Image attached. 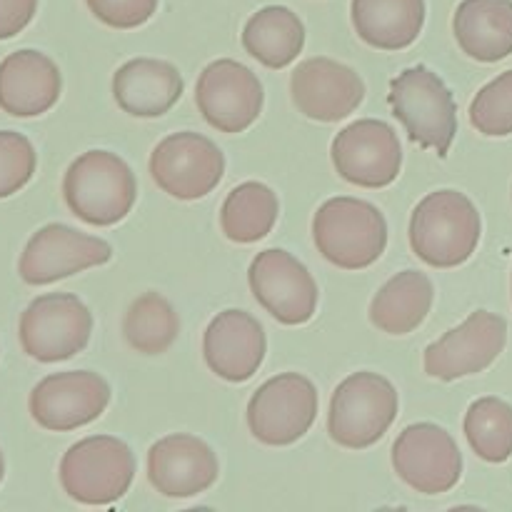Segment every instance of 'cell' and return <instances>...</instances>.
<instances>
[{"mask_svg": "<svg viewBox=\"0 0 512 512\" xmlns=\"http://www.w3.org/2000/svg\"><path fill=\"white\" fill-rule=\"evenodd\" d=\"M483 220L473 200L460 190L425 195L410 218V248L430 268H458L473 258Z\"/></svg>", "mask_w": 512, "mask_h": 512, "instance_id": "cell-1", "label": "cell"}, {"mask_svg": "<svg viewBox=\"0 0 512 512\" xmlns=\"http://www.w3.org/2000/svg\"><path fill=\"white\" fill-rule=\"evenodd\" d=\"M63 198L78 220L110 228L133 210L138 183L123 158L110 150H88L65 170Z\"/></svg>", "mask_w": 512, "mask_h": 512, "instance_id": "cell-2", "label": "cell"}, {"mask_svg": "<svg viewBox=\"0 0 512 512\" xmlns=\"http://www.w3.org/2000/svg\"><path fill=\"white\" fill-rule=\"evenodd\" d=\"M313 240L328 263L363 270L378 263L388 248V223L373 203L360 198H330L313 218Z\"/></svg>", "mask_w": 512, "mask_h": 512, "instance_id": "cell-3", "label": "cell"}, {"mask_svg": "<svg viewBox=\"0 0 512 512\" xmlns=\"http://www.w3.org/2000/svg\"><path fill=\"white\" fill-rule=\"evenodd\" d=\"M388 103L405 133L420 148H430L445 158L458 133V108L453 93L428 65H415L393 78Z\"/></svg>", "mask_w": 512, "mask_h": 512, "instance_id": "cell-4", "label": "cell"}, {"mask_svg": "<svg viewBox=\"0 0 512 512\" xmlns=\"http://www.w3.org/2000/svg\"><path fill=\"white\" fill-rule=\"evenodd\" d=\"M398 408V390L388 378L378 373H353L330 398L328 433L340 448H373L395 423Z\"/></svg>", "mask_w": 512, "mask_h": 512, "instance_id": "cell-5", "label": "cell"}, {"mask_svg": "<svg viewBox=\"0 0 512 512\" xmlns=\"http://www.w3.org/2000/svg\"><path fill=\"white\" fill-rule=\"evenodd\" d=\"M60 485L80 505H113L130 490L135 458L123 440L90 435L70 445L60 460Z\"/></svg>", "mask_w": 512, "mask_h": 512, "instance_id": "cell-6", "label": "cell"}, {"mask_svg": "<svg viewBox=\"0 0 512 512\" xmlns=\"http://www.w3.org/2000/svg\"><path fill=\"white\" fill-rule=\"evenodd\" d=\"M318 390L300 373H283L265 380L248 403V428L258 443L285 448L298 443L318 418Z\"/></svg>", "mask_w": 512, "mask_h": 512, "instance_id": "cell-7", "label": "cell"}, {"mask_svg": "<svg viewBox=\"0 0 512 512\" xmlns=\"http://www.w3.org/2000/svg\"><path fill=\"white\" fill-rule=\"evenodd\" d=\"M93 333L88 305L70 293L35 298L20 315L18 338L25 355L38 363H60L85 350Z\"/></svg>", "mask_w": 512, "mask_h": 512, "instance_id": "cell-8", "label": "cell"}, {"mask_svg": "<svg viewBox=\"0 0 512 512\" xmlns=\"http://www.w3.org/2000/svg\"><path fill=\"white\" fill-rule=\"evenodd\" d=\"M150 175L170 198L200 200L225 175V155L205 135L183 130L160 140L150 153Z\"/></svg>", "mask_w": 512, "mask_h": 512, "instance_id": "cell-9", "label": "cell"}, {"mask_svg": "<svg viewBox=\"0 0 512 512\" xmlns=\"http://www.w3.org/2000/svg\"><path fill=\"white\" fill-rule=\"evenodd\" d=\"M508 343V323L488 310L470 313L458 328L425 348L423 365L430 378L453 383L488 370Z\"/></svg>", "mask_w": 512, "mask_h": 512, "instance_id": "cell-10", "label": "cell"}, {"mask_svg": "<svg viewBox=\"0 0 512 512\" xmlns=\"http://www.w3.org/2000/svg\"><path fill=\"white\" fill-rule=\"evenodd\" d=\"M263 83L238 60H213L195 85V105L220 133H243L263 113Z\"/></svg>", "mask_w": 512, "mask_h": 512, "instance_id": "cell-11", "label": "cell"}, {"mask_svg": "<svg viewBox=\"0 0 512 512\" xmlns=\"http://www.w3.org/2000/svg\"><path fill=\"white\" fill-rule=\"evenodd\" d=\"M393 468L415 493L443 495L463 478V453L448 430L435 423H415L395 440Z\"/></svg>", "mask_w": 512, "mask_h": 512, "instance_id": "cell-12", "label": "cell"}, {"mask_svg": "<svg viewBox=\"0 0 512 512\" xmlns=\"http://www.w3.org/2000/svg\"><path fill=\"white\" fill-rule=\"evenodd\" d=\"M330 158L340 178L370 190L390 185L403 168L398 133L375 118L355 120L340 130L330 148Z\"/></svg>", "mask_w": 512, "mask_h": 512, "instance_id": "cell-13", "label": "cell"}, {"mask_svg": "<svg viewBox=\"0 0 512 512\" xmlns=\"http://www.w3.org/2000/svg\"><path fill=\"white\" fill-rule=\"evenodd\" d=\"M248 283L265 313L283 325H305L318 310V283L288 250L268 248L255 255Z\"/></svg>", "mask_w": 512, "mask_h": 512, "instance_id": "cell-14", "label": "cell"}, {"mask_svg": "<svg viewBox=\"0 0 512 512\" xmlns=\"http://www.w3.org/2000/svg\"><path fill=\"white\" fill-rule=\"evenodd\" d=\"M110 385L90 370L53 373L40 380L30 393V415L50 433H70L90 425L105 413Z\"/></svg>", "mask_w": 512, "mask_h": 512, "instance_id": "cell-15", "label": "cell"}, {"mask_svg": "<svg viewBox=\"0 0 512 512\" xmlns=\"http://www.w3.org/2000/svg\"><path fill=\"white\" fill-rule=\"evenodd\" d=\"M110 258L113 248L103 238L85 235L63 223H50L28 240L18 273L28 285H50L95 265H105Z\"/></svg>", "mask_w": 512, "mask_h": 512, "instance_id": "cell-16", "label": "cell"}, {"mask_svg": "<svg viewBox=\"0 0 512 512\" xmlns=\"http://www.w3.org/2000/svg\"><path fill=\"white\" fill-rule=\"evenodd\" d=\"M290 95L305 118L338 123L360 108L365 83L350 65L333 58H308L290 75Z\"/></svg>", "mask_w": 512, "mask_h": 512, "instance_id": "cell-17", "label": "cell"}, {"mask_svg": "<svg viewBox=\"0 0 512 512\" xmlns=\"http://www.w3.org/2000/svg\"><path fill=\"white\" fill-rule=\"evenodd\" d=\"M218 475V455L195 435H165L148 450V480L165 498H195L213 488Z\"/></svg>", "mask_w": 512, "mask_h": 512, "instance_id": "cell-18", "label": "cell"}, {"mask_svg": "<svg viewBox=\"0 0 512 512\" xmlns=\"http://www.w3.org/2000/svg\"><path fill=\"white\" fill-rule=\"evenodd\" d=\"M265 350L263 325L245 310H223L203 335L205 363L228 383H248L263 365Z\"/></svg>", "mask_w": 512, "mask_h": 512, "instance_id": "cell-19", "label": "cell"}, {"mask_svg": "<svg viewBox=\"0 0 512 512\" xmlns=\"http://www.w3.org/2000/svg\"><path fill=\"white\" fill-rule=\"evenodd\" d=\"M63 78L38 50H15L0 63V110L13 118H38L60 98Z\"/></svg>", "mask_w": 512, "mask_h": 512, "instance_id": "cell-20", "label": "cell"}, {"mask_svg": "<svg viewBox=\"0 0 512 512\" xmlns=\"http://www.w3.org/2000/svg\"><path fill=\"white\" fill-rule=\"evenodd\" d=\"M185 80L173 63L135 58L113 75V98L133 118H160L183 98Z\"/></svg>", "mask_w": 512, "mask_h": 512, "instance_id": "cell-21", "label": "cell"}, {"mask_svg": "<svg viewBox=\"0 0 512 512\" xmlns=\"http://www.w3.org/2000/svg\"><path fill=\"white\" fill-rule=\"evenodd\" d=\"M460 50L478 63L512 55V0H463L453 15Z\"/></svg>", "mask_w": 512, "mask_h": 512, "instance_id": "cell-22", "label": "cell"}, {"mask_svg": "<svg viewBox=\"0 0 512 512\" xmlns=\"http://www.w3.org/2000/svg\"><path fill=\"white\" fill-rule=\"evenodd\" d=\"M350 18L370 48L403 50L423 33L425 0H353Z\"/></svg>", "mask_w": 512, "mask_h": 512, "instance_id": "cell-23", "label": "cell"}, {"mask_svg": "<svg viewBox=\"0 0 512 512\" xmlns=\"http://www.w3.org/2000/svg\"><path fill=\"white\" fill-rule=\"evenodd\" d=\"M433 280L420 270H403L390 278L370 303V323L388 335L418 330L433 308Z\"/></svg>", "mask_w": 512, "mask_h": 512, "instance_id": "cell-24", "label": "cell"}, {"mask_svg": "<svg viewBox=\"0 0 512 512\" xmlns=\"http://www.w3.org/2000/svg\"><path fill=\"white\" fill-rule=\"evenodd\" d=\"M305 45V25L285 5H268L248 18L243 28V48L250 58L270 70L288 68Z\"/></svg>", "mask_w": 512, "mask_h": 512, "instance_id": "cell-25", "label": "cell"}, {"mask_svg": "<svg viewBox=\"0 0 512 512\" xmlns=\"http://www.w3.org/2000/svg\"><path fill=\"white\" fill-rule=\"evenodd\" d=\"M278 195L258 180L233 188L220 208V228L225 238L238 245H250L270 235L278 220Z\"/></svg>", "mask_w": 512, "mask_h": 512, "instance_id": "cell-26", "label": "cell"}, {"mask_svg": "<svg viewBox=\"0 0 512 512\" xmlns=\"http://www.w3.org/2000/svg\"><path fill=\"white\" fill-rule=\"evenodd\" d=\"M180 318L173 303L160 293H145L128 308L123 318V335L133 350L143 355H160L178 340Z\"/></svg>", "mask_w": 512, "mask_h": 512, "instance_id": "cell-27", "label": "cell"}, {"mask_svg": "<svg viewBox=\"0 0 512 512\" xmlns=\"http://www.w3.org/2000/svg\"><path fill=\"white\" fill-rule=\"evenodd\" d=\"M465 438L485 463H505L512 458V405L505 400L480 398L465 413Z\"/></svg>", "mask_w": 512, "mask_h": 512, "instance_id": "cell-28", "label": "cell"}, {"mask_svg": "<svg viewBox=\"0 0 512 512\" xmlns=\"http://www.w3.org/2000/svg\"><path fill=\"white\" fill-rule=\"evenodd\" d=\"M470 125L488 138L512 135V70L480 88L470 103Z\"/></svg>", "mask_w": 512, "mask_h": 512, "instance_id": "cell-29", "label": "cell"}, {"mask_svg": "<svg viewBox=\"0 0 512 512\" xmlns=\"http://www.w3.org/2000/svg\"><path fill=\"white\" fill-rule=\"evenodd\" d=\"M38 165L33 143L13 130H0V198H10L30 183Z\"/></svg>", "mask_w": 512, "mask_h": 512, "instance_id": "cell-30", "label": "cell"}, {"mask_svg": "<svg viewBox=\"0 0 512 512\" xmlns=\"http://www.w3.org/2000/svg\"><path fill=\"white\" fill-rule=\"evenodd\" d=\"M160 0H85L90 13L115 30L140 28L153 18Z\"/></svg>", "mask_w": 512, "mask_h": 512, "instance_id": "cell-31", "label": "cell"}, {"mask_svg": "<svg viewBox=\"0 0 512 512\" xmlns=\"http://www.w3.org/2000/svg\"><path fill=\"white\" fill-rule=\"evenodd\" d=\"M38 0H0V40L23 33L35 18Z\"/></svg>", "mask_w": 512, "mask_h": 512, "instance_id": "cell-32", "label": "cell"}, {"mask_svg": "<svg viewBox=\"0 0 512 512\" xmlns=\"http://www.w3.org/2000/svg\"><path fill=\"white\" fill-rule=\"evenodd\" d=\"M3 475H5V460H3V453H0V483H3Z\"/></svg>", "mask_w": 512, "mask_h": 512, "instance_id": "cell-33", "label": "cell"}]
</instances>
